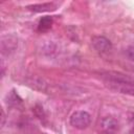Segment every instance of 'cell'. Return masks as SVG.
Wrapping results in <instances>:
<instances>
[{
	"label": "cell",
	"mask_w": 134,
	"mask_h": 134,
	"mask_svg": "<svg viewBox=\"0 0 134 134\" xmlns=\"http://www.w3.org/2000/svg\"><path fill=\"white\" fill-rule=\"evenodd\" d=\"M104 83L113 91L134 96V80L119 72L107 71L100 74Z\"/></svg>",
	"instance_id": "1"
},
{
	"label": "cell",
	"mask_w": 134,
	"mask_h": 134,
	"mask_svg": "<svg viewBox=\"0 0 134 134\" xmlns=\"http://www.w3.org/2000/svg\"><path fill=\"white\" fill-rule=\"evenodd\" d=\"M91 124V115L86 111H75L70 116V125L79 130L88 128Z\"/></svg>",
	"instance_id": "2"
},
{
	"label": "cell",
	"mask_w": 134,
	"mask_h": 134,
	"mask_svg": "<svg viewBox=\"0 0 134 134\" xmlns=\"http://www.w3.org/2000/svg\"><path fill=\"white\" fill-rule=\"evenodd\" d=\"M99 129L104 134H115L119 129V124L115 118L106 116L99 121Z\"/></svg>",
	"instance_id": "3"
},
{
	"label": "cell",
	"mask_w": 134,
	"mask_h": 134,
	"mask_svg": "<svg viewBox=\"0 0 134 134\" xmlns=\"http://www.w3.org/2000/svg\"><path fill=\"white\" fill-rule=\"evenodd\" d=\"M93 48L99 53H107L112 49V44L109 39L104 36H95L91 40Z\"/></svg>",
	"instance_id": "4"
},
{
	"label": "cell",
	"mask_w": 134,
	"mask_h": 134,
	"mask_svg": "<svg viewBox=\"0 0 134 134\" xmlns=\"http://www.w3.org/2000/svg\"><path fill=\"white\" fill-rule=\"evenodd\" d=\"M17 38L13 35L9 36H5L2 38L1 40V49H2V53H7L9 54L10 52H13L16 48H17Z\"/></svg>",
	"instance_id": "5"
},
{
	"label": "cell",
	"mask_w": 134,
	"mask_h": 134,
	"mask_svg": "<svg viewBox=\"0 0 134 134\" xmlns=\"http://www.w3.org/2000/svg\"><path fill=\"white\" fill-rule=\"evenodd\" d=\"M27 8L29 10H32V12H36V13H43V12L54 10L57 8V4L53 3V2H44V3H40V4L28 5Z\"/></svg>",
	"instance_id": "6"
},
{
	"label": "cell",
	"mask_w": 134,
	"mask_h": 134,
	"mask_svg": "<svg viewBox=\"0 0 134 134\" xmlns=\"http://www.w3.org/2000/svg\"><path fill=\"white\" fill-rule=\"evenodd\" d=\"M52 18L49 17V16H45V17H42L38 23V30L40 32H44V31H47L48 29H50L51 25H52Z\"/></svg>",
	"instance_id": "7"
},
{
	"label": "cell",
	"mask_w": 134,
	"mask_h": 134,
	"mask_svg": "<svg viewBox=\"0 0 134 134\" xmlns=\"http://www.w3.org/2000/svg\"><path fill=\"white\" fill-rule=\"evenodd\" d=\"M126 55H127V58L129 59V60H131V61H133L134 62V47L133 46H131V47H128L127 49H126Z\"/></svg>",
	"instance_id": "8"
},
{
	"label": "cell",
	"mask_w": 134,
	"mask_h": 134,
	"mask_svg": "<svg viewBox=\"0 0 134 134\" xmlns=\"http://www.w3.org/2000/svg\"><path fill=\"white\" fill-rule=\"evenodd\" d=\"M133 134H134V128H133Z\"/></svg>",
	"instance_id": "9"
}]
</instances>
